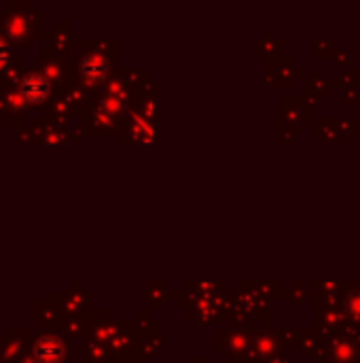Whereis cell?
<instances>
[{"label":"cell","mask_w":360,"mask_h":363,"mask_svg":"<svg viewBox=\"0 0 360 363\" xmlns=\"http://www.w3.org/2000/svg\"><path fill=\"white\" fill-rule=\"evenodd\" d=\"M49 89H51L49 79L40 72H30L19 83V94L23 96V100H28L32 104L42 102L49 96Z\"/></svg>","instance_id":"1"},{"label":"cell","mask_w":360,"mask_h":363,"mask_svg":"<svg viewBox=\"0 0 360 363\" xmlns=\"http://www.w3.org/2000/svg\"><path fill=\"white\" fill-rule=\"evenodd\" d=\"M34 357L38 363H59L64 359V347L53 336H42L34 342L32 349Z\"/></svg>","instance_id":"2"},{"label":"cell","mask_w":360,"mask_h":363,"mask_svg":"<svg viewBox=\"0 0 360 363\" xmlns=\"http://www.w3.org/2000/svg\"><path fill=\"white\" fill-rule=\"evenodd\" d=\"M81 72H83V77L87 81H100L104 77V72H106V64H104V60H100L95 55L85 57L83 64H81Z\"/></svg>","instance_id":"3"},{"label":"cell","mask_w":360,"mask_h":363,"mask_svg":"<svg viewBox=\"0 0 360 363\" xmlns=\"http://www.w3.org/2000/svg\"><path fill=\"white\" fill-rule=\"evenodd\" d=\"M6 62H8V47L0 40V70L6 66Z\"/></svg>","instance_id":"4"}]
</instances>
